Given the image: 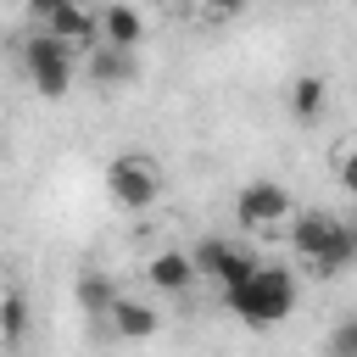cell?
Wrapping results in <instances>:
<instances>
[{
  "instance_id": "14",
  "label": "cell",
  "mask_w": 357,
  "mask_h": 357,
  "mask_svg": "<svg viewBox=\"0 0 357 357\" xmlns=\"http://www.w3.org/2000/svg\"><path fill=\"white\" fill-rule=\"evenodd\" d=\"M324 95H329V84H324L318 73H301V78L290 84V117H296V123H318V117H324Z\"/></svg>"
},
{
  "instance_id": "6",
  "label": "cell",
  "mask_w": 357,
  "mask_h": 357,
  "mask_svg": "<svg viewBox=\"0 0 357 357\" xmlns=\"http://www.w3.org/2000/svg\"><path fill=\"white\" fill-rule=\"evenodd\" d=\"M84 78L95 84V89H123V84H134L139 78V50H123V45H95L89 56H84Z\"/></svg>"
},
{
  "instance_id": "8",
  "label": "cell",
  "mask_w": 357,
  "mask_h": 357,
  "mask_svg": "<svg viewBox=\"0 0 357 357\" xmlns=\"http://www.w3.org/2000/svg\"><path fill=\"white\" fill-rule=\"evenodd\" d=\"M335 234H340V218H335V212H296V223H290V251H296L301 268H307L312 257L329 251Z\"/></svg>"
},
{
  "instance_id": "17",
  "label": "cell",
  "mask_w": 357,
  "mask_h": 357,
  "mask_svg": "<svg viewBox=\"0 0 357 357\" xmlns=\"http://www.w3.org/2000/svg\"><path fill=\"white\" fill-rule=\"evenodd\" d=\"M67 6H78V0H28V11L39 17V22H50L56 11H67Z\"/></svg>"
},
{
  "instance_id": "15",
  "label": "cell",
  "mask_w": 357,
  "mask_h": 357,
  "mask_svg": "<svg viewBox=\"0 0 357 357\" xmlns=\"http://www.w3.org/2000/svg\"><path fill=\"white\" fill-rule=\"evenodd\" d=\"M0 335H6V346L17 351L22 346V335H28V301H22V290L11 284L6 290V301H0Z\"/></svg>"
},
{
  "instance_id": "20",
  "label": "cell",
  "mask_w": 357,
  "mask_h": 357,
  "mask_svg": "<svg viewBox=\"0 0 357 357\" xmlns=\"http://www.w3.org/2000/svg\"><path fill=\"white\" fill-rule=\"evenodd\" d=\"M324 357H335V351H324Z\"/></svg>"
},
{
  "instance_id": "2",
  "label": "cell",
  "mask_w": 357,
  "mask_h": 357,
  "mask_svg": "<svg viewBox=\"0 0 357 357\" xmlns=\"http://www.w3.org/2000/svg\"><path fill=\"white\" fill-rule=\"evenodd\" d=\"M17 61H22L28 84H33L45 100H61V95L73 89V73H78V50H73L67 39H56V33H45V28H39L33 39H22Z\"/></svg>"
},
{
  "instance_id": "7",
  "label": "cell",
  "mask_w": 357,
  "mask_h": 357,
  "mask_svg": "<svg viewBox=\"0 0 357 357\" xmlns=\"http://www.w3.org/2000/svg\"><path fill=\"white\" fill-rule=\"evenodd\" d=\"M45 33H56V39H67L78 56H89L95 45H106V28H100V11H89L84 0L78 6H67V11H56L50 22H39Z\"/></svg>"
},
{
  "instance_id": "13",
  "label": "cell",
  "mask_w": 357,
  "mask_h": 357,
  "mask_svg": "<svg viewBox=\"0 0 357 357\" xmlns=\"http://www.w3.org/2000/svg\"><path fill=\"white\" fill-rule=\"evenodd\" d=\"M73 296H78V307H84L89 318H112V307H117V284H112L100 268H84L78 284H73Z\"/></svg>"
},
{
  "instance_id": "9",
  "label": "cell",
  "mask_w": 357,
  "mask_h": 357,
  "mask_svg": "<svg viewBox=\"0 0 357 357\" xmlns=\"http://www.w3.org/2000/svg\"><path fill=\"white\" fill-rule=\"evenodd\" d=\"M145 279H151L156 290H167V296H184V290L201 279V268H195V257H190V251L167 245V251H156V257L145 262Z\"/></svg>"
},
{
  "instance_id": "18",
  "label": "cell",
  "mask_w": 357,
  "mask_h": 357,
  "mask_svg": "<svg viewBox=\"0 0 357 357\" xmlns=\"http://www.w3.org/2000/svg\"><path fill=\"white\" fill-rule=\"evenodd\" d=\"M340 184H346V190L357 195V145H351V151L340 156Z\"/></svg>"
},
{
  "instance_id": "11",
  "label": "cell",
  "mask_w": 357,
  "mask_h": 357,
  "mask_svg": "<svg viewBox=\"0 0 357 357\" xmlns=\"http://www.w3.org/2000/svg\"><path fill=\"white\" fill-rule=\"evenodd\" d=\"M100 28H106V45H123V50H139V39H145V17L128 0H106L100 6Z\"/></svg>"
},
{
  "instance_id": "3",
  "label": "cell",
  "mask_w": 357,
  "mask_h": 357,
  "mask_svg": "<svg viewBox=\"0 0 357 357\" xmlns=\"http://www.w3.org/2000/svg\"><path fill=\"white\" fill-rule=\"evenodd\" d=\"M106 195H112L123 212H145V206H156V195H162V173H156V162H151V156H134V151L112 156V162H106Z\"/></svg>"
},
{
  "instance_id": "19",
  "label": "cell",
  "mask_w": 357,
  "mask_h": 357,
  "mask_svg": "<svg viewBox=\"0 0 357 357\" xmlns=\"http://www.w3.org/2000/svg\"><path fill=\"white\" fill-rule=\"evenodd\" d=\"M206 11H218V17H234V11H245V0H201Z\"/></svg>"
},
{
  "instance_id": "12",
  "label": "cell",
  "mask_w": 357,
  "mask_h": 357,
  "mask_svg": "<svg viewBox=\"0 0 357 357\" xmlns=\"http://www.w3.org/2000/svg\"><path fill=\"white\" fill-rule=\"evenodd\" d=\"M351 262H357V223H340V234L329 240V251H324V257H312V262H307V273H312V279H340Z\"/></svg>"
},
{
  "instance_id": "5",
  "label": "cell",
  "mask_w": 357,
  "mask_h": 357,
  "mask_svg": "<svg viewBox=\"0 0 357 357\" xmlns=\"http://www.w3.org/2000/svg\"><path fill=\"white\" fill-rule=\"evenodd\" d=\"M284 218H296V201L279 178H251L234 195V223H245V229H268V223H284Z\"/></svg>"
},
{
  "instance_id": "1",
  "label": "cell",
  "mask_w": 357,
  "mask_h": 357,
  "mask_svg": "<svg viewBox=\"0 0 357 357\" xmlns=\"http://www.w3.org/2000/svg\"><path fill=\"white\" fill-rule=\"evenodd\" d=\"M223 307L251 324V329H268V324H284L296 312V273L279 268V262H262L245 284H223Z\"/></svg>"
},
{
  "instance_id": "10",
  "label": "cell",
  "mask_w": 357,
  "mask_h": 357,
  "mask_svg": "<svg viewBox=\"0 0 357 357\" xmlns=\"http://www.w3.org/2000/svg\"><path fill=\"white\" fill-rule=\"evenodd\" d=\"M112 335L117 340H151L156 329H162V312L151 307V301H134V296H117V307H112Z\"/></svg>"
},
{
  "instance_id": "16",
  "label": "cell",
  "mask_w": 357,
  "mask_h": 357,
  "mask_svg": "<svg viewBox=\"0 0 357 357\" xmlns=\"http://www.w3.org/2000/svg\"><path fill=\"white\" fill-rule=\"evenodd\" d=\"M324 351H335V357H357V312H346L335 329H329V346Z\"/></svg>"
},
{
  "instance_id": "4",
  "label": "cell",
  "mask_w": 357,
  "mask_h": 357,
  "mask_svg": "<svg viewBox=\"0 0 357 357\" xmlns=\"http://www.w3.org/2000/svg\"><path fill=\"white\" fill-rule=\"evenodd\" d=\"M190 257H195L201 279H218V290H223V284H245V279L262 268L245 245H234V240H223V234H201V240L190 245Z\"/></svg>"
}]
</instances>
